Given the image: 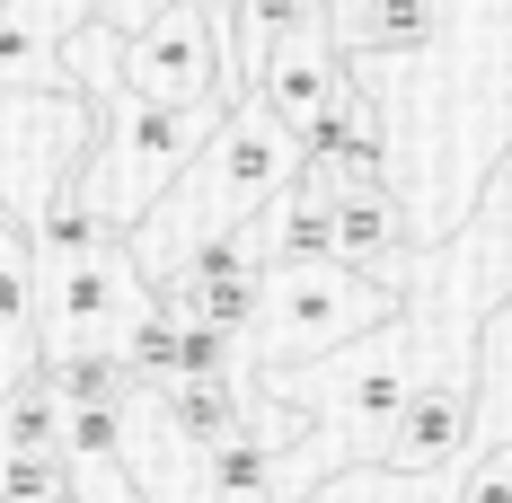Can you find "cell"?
<instances>
[{"label":"cell","mask_w":512,"mask_h":503,"mask_svg":"<svg viewBox=\"0 0 512 503\" xmlns=\"http://www.w3.org/2000/svg\"><path fill=\"white\" fill-rule=\"evenodd\" d=\"M159 309L133 239L98 248H36V318H45V362L53 353H124V336Z\"/></svg>","instance_id":"4"},{"label":"cell","mask_w":512,"mask_h":503,"mask_svg":"<svg viewBox=\"0 0 512 503\" xmlns=\"http://www.w3.org/2000/svg\"><path fill=\"white\" fill-rule=\"evenodd\" d=\"M0 451H9V459H62V468H71V451H62V389H53V371H27V380L0 398Z\"/></svg>","instance_id":"15"},{"label":"cell","mask_w":512,"mask_h":503,"mask_svg":"<svg viewBox=\"0 0 512 503\" xmlns=\"http://www.w3.org/2000/svg\"><path fill=\"white\" fill-rule=\"evenodd\" d=\"M212 503H274V451L265 442H221L212 451Z\"/></svg>","instance_id":"17"},{"label":"cell","mask_w":512,"mask_h":503,"mask_svg":"<svg viewBox=\"0 0 512 503\" xmlns=\"http://www.w3.org/2000/svg\"><path fill=\"white\" fill-rule=\"evenodd\" d=\"M124 89L159 106H204V98H248L239 71H230V18L212 0H177L159 9L151 27L124 36Z\"/></svg>","instance_id":"5"},{"label":"cell","mask_w":512,"mask_h":503,"mask_svg":"<svg viewBox=\"0 0 512 503\" xmlns=\"http://www.w3.org/2000/svg\"><path fill=\"white\" fill-rule=\"evenodd\" d=\"M336 265L380 274V283H398L415 301V221H407V203H398V186L336 195Z\"/></svg>","instance_id":"9"},{"label":"cell","mask_w":512,"mask_h":503,"mask_svg":"<svg viewBox=\"0 0 512 503\" xmlns=\"http://www.w3.org/2000/svg\"><path fill=\"white\" fill-rule=\"evenodd\" d=\"M256 239H265V265H336V203L318 186H292L256 221Z\"/></svg>","instance_id":"13"},{"label":"cell","mask_w":512,"mask_h":503,"mask_svg":"<svg viewBox=\"0 0 512 503\" xmlns=\"http://www.w3.org/2000/svg\"><path fill=\"white\" fill-rule=\"evenodd\" d=\"M45 371V318H36V239L27 221L0 203V398Z\"/></svg>","instance_id":"10"},{"label":"cell","mask_w":512,"mask_h":503,"mask_svg":"<svg viewBox=\"0 0 512 503\" xmlns=\"http://www.w3.org/2000/svg\"><path fill=\"white\" fill-rule=\"evenodd\" d=\"M442 36V0H362V9H345L336 18V45L354 53V62H407V53H424Z\"/></svg>","instance_id":"11"},{"label":"cell","mask_w":512,"mask_h":503,"mask_svg":"<svg viewBox=\"0 0 512 503\" xmlns=\"http://www.w3.org/2000/svg\"><path fill=\"white\" fill-rule=\"evenodd\" d=\"M159 9H177V0H106V27H124V36H133V27H151ZM212 9L230 18V0H212Z\"/></svg>","instance_id":"19"},{"label":"cell","mask_w":512,"mask_h":503,"mask_svg":"<svg viewBox=\"0 0 512 503\" xmlns=\"http://www.w3.org/2000/svg\"><path fill=\"white\" fill-rule=\"evenodd\" d=\"M345 9H362V0H327V18H345Z\"/></svg>","instance_id":"20"},{"label":"cell","mask_w":512,"mask_h":503,"mask_svg":"<svg viewBox=\"0 0 512 503\" xmlns=\"http://www.w3.org/2000/svg\"><path fill=\"white\" fill-rule=\"evenodd\" d=\"M451 503H512V442L477 459V468H468V486H460Z\"/></svg>","instance_id":"18"},{"label":"cell","mask_w":512,"mask_h":503,"mask_svg":"<svg viewBox=\"0 0 512 503\" xmlns=\"http://www.w3.org/2000/svg\"><path fill=\"white\" fill-rule=\"evenodd\" d=\"M468 433H477V362H451L442 380H424L398 406V424L380 442V477H442L468 459Z\"/></svg>","instance_id":"6"},{"label":"cell","mask_w":512,"mask_h":503,"mask_svg":"<svg viewBox=\"0 0 512 503\" xmlns=\"http://www.w3.org/2000/svg\"><path fill=\"white\" fill-rule=\"evenodd\" d=\"M354 89H362V80H354V53L336 45V27H309V36L274 45V53L248 71V98H265L292 133H309L318 115H336Z\"/></svg>","instance_id":"7"},{"label":"cell","mask_w":512,"mask_h":503,"mask_svg":"<svg viewBox=\"0 0 512 503\" xmlns=\"http://www.w3.org/2000/svg\"><path fill=\"white\" fill-rule=\"evenodd\" d=\"M495 9H512V0H495Z\"/></svg>","instance_id":"22"},{"label":"cell","mask_w":512,"mask_h":503,"mask_svg":"<svg viewBox=\"0 0 512 503\" xmlns=\"http://www.w3.org/2000/svg\"><path fill=\"white\" fill-rule=\"evenodd\" d=\"M124 503H151V495H124Z\"/></svg>","instance_id":"21"},{"label":"cell","mask_w":512,"mask_h":503,"mask_svg":"<svg viewBox=\"0 0 512 503\" xmlns=\"http://www.w3.org/2000/svg\"><path fill=\"white\" fill-rule=\"evenodd\" d=\"M106 0H0V89H71V36Z\"/></svg>","instance_id":"8"},{"label":"cell","mask_w":512,"mask_h":503,"mask_svg":"<svg viewBox=\"0 0 512 503\" xmlns=\"http://www.w3.org/2000/svg\"><path fill=\"white\" fill-rule=\"evenodd\" d=\"M221 115L230 98H204V106H159V98H133V89H115L98 98V133H89V159H80V203L98 212L106 230H142L159 212V195L204 159V142L221 133Z\"/></svg>","instance_id":"2"},{"label":"cell","mask_w":512,"mask_h":503,"mask_svg":"<svg viewBox=\"0 0 512 503\" xmlns=\"http://www.w3.org/2000/svg\"><path fill=\"white\" fill-rule=\"evenodd\" d=\"M53 389H62V406H133V371H124V353H53L45 362Z\"/></svg>","instance_id":"16"},{"label":"cell","mask_w":512,"mask_h":503,"mask_svg":"<svg viewBox=\"0 0 512 503\" xmlns=\"http://www.w3.org/2000/svg\"><path fill=\"white\" fill-rule=\"evenodd\" d=\"M398 309H415L398 283L380 274H354V265H265V301H256V327H248V353L256 371H283L301 353H336L389 327Z\"/></svg>","instance_id":"3"},{"label":"cell","mask_w":512,"mask_h":503,"mask_svg":"<svg viewBox=\"0 0 512 503\" xmlns=\"http://www.w3.org/2000/svg\"><path fill=\"white\" fill-rule=\"evenodd\" d=\"M301 159H309V142L274 115V106H265V98H239L230 115H221V133L204 142V159H195V168L159 195V212L133 230V256H142L151 292H159V274L195 248V239L265 221L274 203L301 186Z\"/></svg>","instance_id":"1"},{"label":"cell","mask_w":512,"mask_h":503,"mask_svg":"<svg viewBox=\"0 0 512 503\" xmlns=\"http://www.w3.org/2000/svg\"><path fill=\"white\" fill-rule=\"evenodd\" d=\"M159 406H168V424H177L204 459L248 433V389H239V371H230V380H159Z\"/></svg>","instance_id":"12"},{"label":"cell","mask_w":512,"mask_h":503,"mask_svg":"<svg viewBox=\"0 0 512 503\" xmlns=\"http://www.w3.org/2000/svg\"><path fill=\"white\" fill-rule=\"evenodd\" d=\"M309 27H336L327 0H230V71H239V89H248V71L274 45H292Z\"/></svg>","instance_id":"14"}]
</instances>
